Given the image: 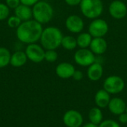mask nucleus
Instances as JSON below:
<instances>
[{
	"label": "nucleus",
	"instance_id": "1",
	"mask_svg": "<svg viewBox=\"0 0 127 127\" xmlns=\"http://www.w3.org/2000/svg\"><path fill=\"white\" fill-rule=\"evenodd\" d=\"M42 31V24L34 19H30L21 23L16 28V35L19 42L28 45L39 41Z\"/></svg>",
	"mask_w": 127,
	"mask_h": 127
},
{
	"label": "nucleus",
	"instance_id": "28",
	"mask_svg": "<svg viewBox=\"0 0 127 127\" xmlns=\"http://www.w3.org/2000/svg\"><path fill=\"white\" fill-rule=\"evenodd\" d=\"M72 77L74 78V80H75L77 81H80L83 78V74L82 71H80L79 70H75Z\"/></svg>",
	"mask_w": 127,
	"mask_h": 127
},
{
	"label": "nucleus",
	"instance_id": "18",
	"mask_svg": "<svg viewBox=\"0 0 127 127\" xmlns=\"http://www.w3.org/2000/svg\"><path fill=\"white\" fill-rule=\"evenodd\" d=\"M110 94L105 89L99 90L95 97V101L98 108H106L110 102Z\"/></svg>",
	"mask_w": 127,
	"mask_h": 127
},
{
	"label": "nucleus",
	"instance_id": "2",
	"mask_svg": "<svg viewBox=\"0 0 127 127\" xmlns=\"http://www.w3.org/2000/svg\"><path fill=\"white\" fill-rule=\"evenodd\" d=\"M63 35L60 28L54 26H49L43 28L41 37L40 45L45 50H56L62 42Z\"/></svg>",
	"mask_w": 127,
	"mask_h": 127
},
{
	"label": "nucleus",
	"instance_id": "3",
	"mask_svg": "<svg viewBox=\"0 0 127 127\" xmlns=\"http://www.w3.org/2000/svg\"><path fill=\"white\" fill-rule=\"evenodd\" d=\"M33 19L43 25L48 23L54 16V9L46 1H39L32 7Z\"/></svg>",
	"mask_w": 127,
	"mask_h": 127
},
{
	"label": "nucleus",
	"instance_id": "31",
	"mask_svg": "<svg viewBox=\"0 0 127 127\" xmlns=\"http://www.w3.org/2000/svg\"><path fill=\"white\" fill-rule=\"evenodd\" d=\"M119 121L121 124H127V114L126 112L119 115Z\"/></svg>",
	"mask_w": 127,
	"mask_h": 127
},
{
	"label": "nucleus",
	"instance_id": "24",
	"mask_svg": "<svg viewBox=\"0 0 127 127\" xmlns=\"http://www.w3.org/2000/svg\"><path fill=\"white\" fill-rule=\"evenodd\" d=\"M10 10L5 3L0 2V22L6 20L10 16Z\"/></svg>",
	"mask_w": 127,
	"mask_h": 127
},
{
	"label": "nucleus",
	"instance_id": "13",
	"mask_svg": "<svg viewBox=\"0 0 127 127\" xmlns=\"http://www.w3.org/2000/svg\"><path fill=\"white\" fill-rule=\"evenodd\" d=\"M75 71L74 66L69 63H61L56 67L57 75L62 79H68L72 77Z\"/></svg>",
	"mask_w": 127,
	"mask_h": 127
},
{
	"label": "nucleus",
	"instance_id": "26",
	"mask_svg": "<svg viewBox=\"0 0 127 127\" xmlns=\"http://www.w3.org/2000/svg\"><path fill=\"white\" fill-rule=\"evenodd\" d=\"M98 127H121L120 124L113 120H106L100 123Z\"/></svg>",
	"mask_w": 127,
	"mask_h": 127
},
{
	"label": "nucleus",
	"instance_id": "17",
	"mask_svg": "<svg viewBox=\"0 0 127 127\" xmlns=\"http://www.w3.org/2000/svg\"><path fill=\"white\" fill-rule=\"evenodd\" d=\"M28 61V57L25 51H16L11 54L10 64L16 68L23 66Z\"/></svg>",
	"mask_w": 127,
	"mask_h": 127
},
{
	"label": "nucleus",
	"instance_id": "33",
	"mask_svg": "<svg viewBox=\"0 0 127 127\" xmlns=\"http://www.w3.org/2000/svg\"><path fill=\"white\" fill-rule=\"evenodd\" d=\"M126 113L127 114V109H126Z\"/></svg>",
	"mask_w": 127,
	"mask_h": 127
},
{
	"label": "nucleus",
	"instance_id": "4",
	"mask_svg": "<svg viewBox=\"0 0 127 127\" xmlns=\"http://www.w3.org/2000/svg\"><path fill=\"white\" fill-rule=\"evenodd\" d=\"M80 7L83 15L90 19L99 18L103 10L101 0H82Z\"/></svg>",
	"mask_w": 127,
	"mask_h": 127
},
{
	"label": "nucleus",
	"instance_id": "8",
	"mask_svg": "<svg viewBox=\"0 0 127 127\" xmlns=\"http://www.w3.org/2000/svg\"><path fill=\"white\" fill-rule=\"evenodd\" d=\"M109 31V25L106 20L100 18L93 19L89 25V33L93 38L103 37Z\"/></svg>",
	"mask_w": 127,
	"mask_h": 127
},
{
	"label": "nucleus",
	"instance_id": "14",
	"mask_svg": "<svg viewBox=\"0 0 127 127\" xmlns=\"http://www.w3.org/2000/svg\"><path fill=\"white\" fill-rule=\"evenodd\" d=\"M109 111L116 115H120L126 112L127 104L124 100L120 97H114L110 100V102L108 105Z\"/></svg>",
	"mask_w": 127,
	"mask_h": 127
},
{
	"label": "nucleus",
	"instance_id": "21",
	"mask_svg": "<svg viewBox=\"0 0 127 127\" xmlns=\"http://www.w3.org/2000/svg\"><path fill=\"white\" fill-rule=\"evenodd\" d=\"M89 118L90 122L99 125L103 121V112L98 107L92 108L89 114Z\"/></svg>",
	"mask_w": 127,
	"mask_h": 127
},
{
	"label": "nucleus",
	"instance_id": "11",
	"mask_svg": "<svg viewBox=\"0 0 127 127\" xmlns=\"http://www.w3.org/2000/svg\"><path fill=\"white\" fill-rule=\"evenodd\" d=\"M63 122L67 127H80L83 118L82 115L77 110H68L63 116Z\"/></svg>",
	"mask_w": 127,
	"mask_h": 127
},
{
	"label": "nucleus",
	"instance_id": "23",
	"mask_svg": "<svg viewBox=\"0 0 127 127\" xmlns=\"http://www.w3.org/2000/svg\"><path fill=\"white\" fill-rule=\"evenodd\" d=\"M22 22V20L15 15L10 16L7 19V24L8 27H10V28H16V29L21 25Z\"/></svg>",
	"mask_w": 127,
	"mask_h": 127
},
{
	"label": "nucleus",
	"instance_id": "15",
	"mask_svg": "<svg viewBox=\"0 0 127 127\" xmlns=\"http://www.w3.org/2000/svg\"><path fill=\"white\" fill-rule=\"evenodd\" d=\"M103 74V68L101 63L95 62L89 66L87 71V76L92 81L99 80Z\"/></svg>",
	"mask_w": 127,
	"mask_h": 127
},
{
	"label": "nucleus",
	"instance_id": "22",
	"mask_svg": "<svg viewBox=\"0 0 127 127\" xmlns=\"http://www.w3.org/2000/svg\"><path fill=\"white\" fill-rule=\"evenodd\" d=\"M10 51L4 47H0V68H4L10 64Z\"/></svg>",
	"mask_w": 127,
	"mask_h": 127
},
{
	"label": "nucleus",
	"instance_id": "16",
	"mask_svg": "<svg viewBox=\"0 0 127 127\" xmlns=\"http://www.w3.org/2000/svg\"><path fill=\"white\" fill-rule=\"evenodd\" d=\"M14 15L19 18L22 22H25L33 18L32 7L20 4L17 7L14 9Z\"/></svg>",
	"mask_w": 127,
	"mask_h": 127
},
{
	"label": "nucleus",
	"instance_id": "9",
	"mask_svg": "<svg viewBox=\"0 0 127 127\" xmlns=\"http://www.w3.org/2000/svg\"><path fill=\"white\" fill-rule=\"evenodd\" d=\"M109 12L115 19H122L127 15V4L121 0H114L109 7Z\"/></svg>",
	"mask_w": 127,
	"mask_h": 127
},
{
	"label": "nucleus",
	"instance_id": "32",
	"mask_svg": "<svg viewBox=\"0 0 127 127\" xmlns=\"http://www.w3.org/2000/svg\"><path fill=\"white\" fill-rule=\"evenodd\" d=\"M83 127H98V125L95 124H93V123L90 122V123H88V124H85V125H84Z\"/></svg>",
	"mask_w": 127,
	"mask_h": 127
},
{
	"label": "nucleus",
	"instance_id": "6",
	"mask_svg": "<svg viewBox=\"0 0 127 127\" xmlns=\"http://www.w3.org/2000/svg\"><path fill=\"white\" fill-rule=\"evenodd\" d=\"M125 87L124 80L119 76L112 75L108 77L103 83V89L109 94H118L121 92Z\"/></svg>",
	"mask_w": 127,
	"mask_h": 127
},
{
	"label": "nucleus",
	"instance_id": "7",
	"mask_svg": "<svg viewBox=\"0 0 127 127\" xmlns=\"http://www.w3.org/2000/svg\"><path fill=\"white\" fill-rule=\"evenodd\" d=\"M75 63L83 67L89 66L96 61L95 54L88 48H80L74 55Z\"/></svg>",
	"mask_w": 127,
	"mask_h": 127
},
{
	"label": "nucleus",
	"instance_id": "27",
	"mask_svg": "<svg viewBox=\"0 0 127 127\" xmlns=\"http://www.w3.org/2000/svg\"><path fill=\"white\" fill-rule=\"evenodd\" d=\"M5 4L10 9L14 10L21 4V1L20 0H5Z\"/></svg>",
	"mask_w": 127,
	"mask_h": 127
},
{
	"label": "nucleus",
	"instance_id": "12",
	"mask_svg": "<svg viewBox=\"0 0 127 127\" xmlns=\"http://www.w3.org/2000/svg\"><path fill=\"white\" fill-rule=\"evenodd\" d=\"M107 42L103 37L93 38L89 46V49L97 56L103 54L107 50Z\"/></svg>",
	"mask_w": 127,
	"mask_h": 127
},
{
	"label": "nucleus",
	"instance_id": "29",
	"mask_svg": "<svg viewBox=\"0 0 127 127\" xmlns=\"http://www.w3.org/2000/svg\"><path fill=\"white\" fill-rule=\"evenodd\" d=\"M40 0H20L21 4L29 6V7H33L35 4H36Z\"/></svg>",
	"mask_w": 127,
	"mask_h": 127
},
{
	"label": "nucleus",
	"instance_id": "19",
	"mask_svg": "<svg viewBox=\"0 0 127 127\" xmlns=\"http://www.w3.org/2000/svg\"><path fill=\"white\" fill-rule=\"evenodd\" d=\"M76 39H77V46L80 47V48H88L90 46L93 37L88 32V33H80V34Z\"/></svg>",
	"mask_w": 127,
	"mask_h": 127
},
{
	"label": "nucleus",
	"instance_id": "30",
	"mask_svg": "<svg viewBox=\"0 0 127 127\" xmlns=\"http://www.w3.org/2000/svg\"><path fill=\"white\" fill-rule=\"evenodd\" d=\"M82 0H65V2L69 6H77L80 5Z\"/></svg>",
	"mask_w": 127,
	"mask_h": 127
},
{
	"label": "nucleus",
	"instance_id": "5",
	"mask_svg": "<svg viewBox=\"0 0 127 127\" xmlns=\"http://www.w3.org/2000/svg\"><path fill=\"white\" fill-rule=\"evenodd\" d=\"M25 52L28 60L33 63H39L45 60V50L41 45L37 44L36 42L27 45Z\"/></svg>",
	"mask_w": 127,
	"mask_h": 127
},
{
	"label": "nucleus",
	"instance_id": "20",
	"mask_svg": "<svg viewBox=\"0 0 127 127\" xmlns=\"http://www.w3.org/2000/svg\"><path fill=\"white\" fill-rule=\"evenodd\" d=\"M61 46L65 50L72 51L75 49L77 46V39L72 36H63L61 42Z\"/></svg>",
	"mask_w": 127,
	"mask_h": 127
},
{
	"label": "nucleus",
	"instance_id": "10",
	"mask_svg": "<svg viewBox=\"0 0 127 127\" xmlns=\"http://www.w3.org/2000/svg\"><path fill=\"white\" fill-rule=\"evenodd\" d=\"M65 28L73 33H80L84 28V22L77 15H71L65 19Z\"/></svg>",
	"mask_w": 127,
	"mask_h": 127
},
{
	"label": "nucleus",
	"instance_id": "25",
	"mask_svg": "<svg viewBox=\"0 0 127 127\" xmlns=\"http://www.w3.org/2000/svg\"><path fill=\"white\" fill-rule=\"evenodd\" d=\"M58 59V54L56 50H45V60L48 63H54Z\"/></svg>",
	"mask_w": 127,
	"mask_h": 127
}]
</instances>
